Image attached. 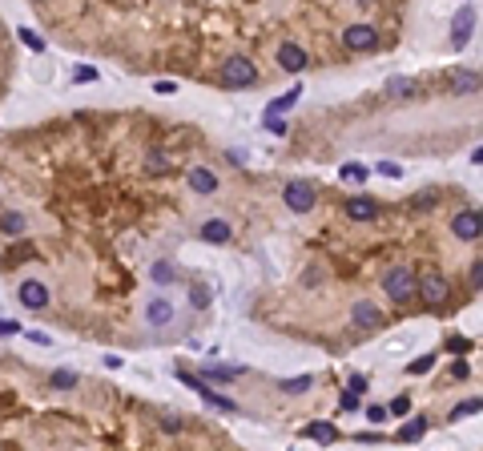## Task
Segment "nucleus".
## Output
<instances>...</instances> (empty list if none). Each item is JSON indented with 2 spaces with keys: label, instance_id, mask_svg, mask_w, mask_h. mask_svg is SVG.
Listing matches in <instances>:
<instances>
[{
  "label": "nucleus",
  "instance_id": "1",
  "mask_svg": "<svg viewBox=\"0 0 483 451\" xmlns=\"http://www.w3.org/2000/svg\"><path fill=\"white\" fill-rule=\"evenodd\" d=\"M383 290H387V299H395L399 306L415 302V270L411 266H391L383 274Z\"/></svg>",
  "mask_w": 483,
  "mask_h": 451
},
{
  "label": "nucleus",
  "instance_id": "2",
  "mask_svg": "<svg viewBox=\"0 0 483 451\" xmlns=\"http://www.w3.org/2000/svg\"><path fill=\"white\" fill-rule=\"evenodd\" d=\"M218 81H222L226 89H246L258 81V65L246 61V57H230V61H222V69H218Z\"/></svg>",
  "mask_w": 483,
  "mask_h": 451
},
{
  "label": "nucleus",
  "instance_id": "3",
  "mask_svg": "<svg viewBox=\"0 0 483 451\" xmlns=\"http://www.w3.org/2000/svg\"><path fill=\"white\" fill-rule=\"evenodd\" d=\"M415 299H419L427 311H435V306H443V302L451 299V286H447V278H443V274L415 278Z\"/></svg>",
  "mask_w": 483,
  "mask_h": 451
},
{
  "label": "nucleus",
  "instance_id": "4",
  "mask_svg": "<svg viewBox=\"0 0 483 451\" xmlns=\"http://www.w3.org/2000/svg\"><path fill=\"white\" fill-rule=\"evenodd\" d=\"M282 201L290 213H310L314 210V201H318V189L310 186V182H290L282 189Z\"/></svg>",
  "mask_w": 483,
  "mask_h": 451
},
{
  "label": "nucleus",
  "instance_id": "5",
  "mask_svg": "<svg viewBox=\"0 0 483 451\" xmlns=\"http://www.w3.org/2000/svg\"><path fill=\"white\" fill-rule=\"evenodd\" d=\"M343 49L347 52H374L379 49V33H374V25H350L343 28Z\"/></svg>",
  "mask_w": 483,
  "mask_h": 451
},
{
  "label": "nucleus",
  "instance_id": "6",
  "mask_svg": "<svg viewBox=\"0 0 483 451\" xmlns=\"http://www.w3.org/2000/svg\"><path fill=\"white\" fill-rule=\"evenodd\" d=\"M451 234H455L459 242H479V234H483L479 210H459L455 218H451Z\"/></svg>",
  "mask_w": 483,
  "mask_h": 451
},
{
  "label": "nucleus",
  "instance_id": "7",
  "mask_svg": "<svg viewBox=\"0 0 483 451\" xmlns=\"http://www.w3.org/2000/svg\"><path fill=\"white\" fill-rule=\"evenodd\" d=\"M16 299H21V306H28V311H45V306H49V286L37 282V278H25V282L16 286Z\"/></svg>",
  "mask_w": 483,
  "mask_h": 451
},
{
  "label": "nucleus",
  "instance_id": "8",
  "mask_svg": "<svg viewBox=\"0 0 483 451\" xmlns=\"http://www.w3.org/2000/svg\"><path fill=\"white\" fill-rule=\"evenodd\" d=\"M350 318H355V326H359V330H379V326L387 323V318H383V311H379L374 302H367V299L350 306Z\"/></svg>",
  "mask_w": 483,
  "mask_h": 451
},
{
  "label": "nucleus",
  "instance_id": "9",
  "mask_svg": "<svg viewBox=\"0 0 483 451\" xmlns=\"http://www.w3.org/2000/svg\"><path fill=\"white\" fill-rule=\"evenodd\" d=\"M306 49L302 45H294V40H286V45H278V65H282L286 73H302L306 69Z\"/></svg>",
  "mask_w": 483,
  "mask_h": 451
},
{
  "label": "nucleus",
  "instance_id": "10",
  "mask_svg": "<svg viewBox=\"0 0 483 451\" xmlns=\"http://www.w3.org/2000/svg\"><path fill=\"white\" fill-rule=\"evenodd\" d=\"M186 186L194 189V194H201V198H206V194H213V189H218V174H213L210 165H194V169L186 174Z\"/></svg>",
  "mask_w": 483,
  "mask_h": 451
},
{
  "label": "nucleus",
  "instance_id": "11",
  "mask_svg": "<svg viewBox=\"0 0 483 451\" xmlns=\"http://www.w3.org/2000/svg\"><path fill=\"white\" fill-rule=\"evenodd\" d=\"M145 323L153 326V330L170 326V323H174V306H170L165 299H149V302H145Z\"/></svg>",
  "mask_w": 483,
  "mask_h": 451
},
{
  "label": "nucleus",
  "instance_id": "12",
  "mask_svg": "<svg viewBox=\"0 0 483 451\" xmlns=\"http://www.w3.org/2000/svg\"><path fill=\"white\" fill-rule=\"evenodd\" d=\"M347 218L350 222H374V218H379V206H374L371 198L355 194V198H347Z\"/></svg>",
  "mask_w": 483,
  "mask_h": 451
},
{
  "label": "nucleus",
  "instance_id": "13",
  "mask_svg": "<svg viewBox=\"0 0 483 451\" xmlns=\"http://www.w3.org/2000/svg\"><path fill=\"white\" fill-rule=\"evenodd\" d=\"M471 28H475V9H459L455 13V33H451V45L455 49H463L471 40Z\"/></svg>",
  "mask_w": 483,
  "mask_h": 451
},
{
  "label": "nucleus",
  "instance_id": "14",
  "mask_svg": "<svg viewBox=\"0 0 483 451\" xmlns=\"http://www.w3.org/2000/svg\"><path fill=\"white\" fill-rule=\"evenodd\" d=\"M201 238L213 242V246H226V242L234 238V230H230V222H222V218H210V222L201 226Z\"/></svg>",
  "mask_w": 483,
  "mask_h": 451
},
{
  "label": "nucleus",
  "instance_id": "15",
  "mask_svg": "<svg viewBox=\"0 0 483 451\" xmlns=\"http://www.w3.org/2000/svg\"><path fill=\"white\" fill-rule=\"evenodd\" d=\"M475 89H479V77L475 73H467V69H455V73H451V93H455V97H467Z\"/></svg>",
  "mask_w": 483,
  "mask_h": 451
},
{
  "label": "nucleus",
  "instance_id": "16",
  "mask_svg": "<svg viewBox=\"0 0 483 451\" xmlns=\"http://www.w3.org/2000/svg\"><path fill=\"white\" fill-rule=\"evenodd\" d=\"M174 169V157L165 150H153V153H145V174L149 177H161V174H170Z\"/></svg>",
  "mask_w": 483,
  "mask_h": 451
},
{
  "label": "nucleus",
  "instance_id": "17",
  "mask_svg": "<svg viewBox=\"0 0 483 451\" xmlns=\"http://www.w3.org/2000/svg\"><path fill=\"white\" fill-rule=\"evenodd\" d=\"M302 435L314 439V443H338V427L335 423H306Z\"/></svg>",
  "mask_w": 483,
  "mask_h": 451
},
{
  "label": "nucleus",
  "instance_id": "18",
  "mask_svg": "<svg viewBox=\"0 0 483 451\" xmlns=\"http://www.w3.org/2000/svg\"><path fill=\"white\" fill-rule=\"evenodd\" d=\"M423 435H427V419H423V415H415L411 423L399 427V443H419Z\"/></svg>",
  "mask_w": 483,
  "mask_h": 451
},
{
  "label": "nucleus",
  "instance_id": "19",
  "mask_svg": "<svg viewBox=\"0 0 483 451\" xmlns=\"http://www.w3.org/2000/svg\"><path fill=\"white\" fill-rule=\"evenodd\" d=\"M28 230V222H25V213H16V210H9L4 218H0V234H9V238H21Z\"/></svg>",
  "mask_w": 483,
  "mask_h": 451
},
{
  "label": "nucleus",
  "instance_id": "20",
  "mask_svg": "<svg viewBox=\"0 0 483 451\" xmlns=\"http://www.w3.org/2000/svg\"><path fill=\"white\" fill-rule=\"evenodd\" d=\"M242 375V367H201V379H210V383H230V379Z\"/></svg>",
  "mask_w": 483,
  "mask_h": 451
},
{
  "label": "nucleus",
  "instance_id": "21",
  "mask_svg": "<svg viewBox=\"0 0 483 451\" xmlns=\"http://www.w3.org/2000/svg\"><path fill=\"white\" fill-rule=\"evenodd\" d=\"M198 395H201V399H206V403H210V407H218V411H230V415L238 411V403H234V399H226V395H213V391L206 387V383H201V387H198Z\"/></svg>",
  "mask_w": 483,
  "mask_h": 451
},
{
  "label": "nucleus",
  "instance_id": "22",
  "mask_svg": "<svg viewBox=\"0 0 483 451\" xmlns=\"http://www.w3.org/2000/svg\"><path fill=\"white\" fill-rule=\"evenodd\" d=\"M298 97H302V89H298V85H294V89H286L278 101H270V105H266V113H286L290 105H298Z\"/></svg>",
  "mask_w": 483,
  "mask_h": 451
},
{
  "label": "nucleus",
  "instance_id": "23",
  "mask_svg": "<svg viewBox=\"0 0 483 451\" xmlns=\"http://www.w3.org/2000/svg\"><path fill=\"white\" fill-rule=\"evenodd\" d=\"M338 177H343V182H350V186H362V182H367V165H359V162H350V165H343V169H338Z\"/></svg>",
  "mask_w": 483,
  "mask_h": 451
},
{
  "label": "nucleus",
  "instance_id": "24",
  "mask_svg": "<svg viewBox=\"0 0 483 451\" xmlns=\"http://www.w3.org/2000/svg\"><path fill=\"white\" fill-rule=\"evenodd\" d=\"M310 387H314V379H310V375H294V379H286V383H282L286 395H302V391H310Z\"/></svg>",
  "mask_w": 483,
  "mask_h": 451
},
{
  "label": "nucleus",
  "instance_id": "25",
  "mask_svg": "<svg viewBox=\"0 0 483 451\" xmlns=\"http://www.w3.org/2000/svg\"><path fill=\"white\" fill-rule=\"evenodd\" d=\"M49 383H52L57 391H69V387H77V375L61 367V371H52V375H49Z\"/></svg>",
  "mask_w": 483,
  "mask_h": 451
},
{
  "label": "nucleus",
  "instance_id": "26",
  "mask_svg": "<svg viewBox=\"0 0 483 451\" xmlns=\"http://www.w3.org/2000/svg\"><path fill=\"white\" fill-rule=\"evenodd\" d=\"M174 371H177V379H182V383H186V387H194V391H198L201 383H206V379H201V375H194V371H189V367H182V363H177Z\"/></svg>",
  "mask_w": 483,
  "mask_h": 451
},
{
  "label": "nucleus",
  "instance_id": "27",
  "mask_svg": "<svg viewBox=\"0 0 483 451\" xmlns=\"http://www.w3.org/2000/svg\"><path fill=\"white\" fill-rule=\"evenodd\" d=\"M479 407H483L479 399H467V403H459L455 411H451V419H467V415H479Z\"/></svg>",
  "mask_w": 483,
  "mask_h": 451
},
{
  "label": "nucleus",
  "instance_id": "28",
  "mask_svg": "<svg viewBox=\"0 0 483 451\" xmlns=\"http://www.w3.org/2000/svg\"><path fill=\"white\" fill-rule=\"evenodd\" d=\"M16 37L25 40V45H28V49H33V52H40V49H45V40H40L37 33H33V28H16Z\"/></svg>",
  "mask_w": 483,
  "mask_h": 451
},
{
  "label": "nucleus",
  "instance_id": "29",
  "mask_svg": "<svg viewBox=\"0 0 483 451\" xmlns=\"http://www.w3.org/2000/svg\"><path fill=\"white\" fill-rule=\"evenodd\" d=\"M266 129H270L274 138H282V133H286V121H282V113H266Z\"/></svg>",
  "mask_w": 483,
  "mask_h": 451
},
{
  "label": "nucleus",
  "instance_id": "30",
  "mask_svg": "<svg viewBox=\"0 0 483 451\" xmlns=\"http://www.w3.org/2000/svg\"><path fill=\"white\" fill-rule=\"evenodd\" d=\"M189 302H194L198 311H206V306H210V290H206V286H194V290H189Z\"/></svg>",
  "mask_w": 483,
  "mask_h": 451
},
{
  "label": "nucleus",
  "instance_id": "31",
  "mask_svg": "<svg viewBox=\"0 0 483 451\" xmlns=\"http://www.w3.org/2000/svg\"><path fill=\"white\" fill-rule=\"evenodd\" d=\"M447 351H451V355H467L471 343H467L463 335H451V338H447Z\"/></svg>",
  "mask_w": 483,
  "mask_h": 451
},
{
  "label": "nucleus",
  "instance_id": "32",
  "mask_svg": "<svg viewBox=\"0 0 483 451\" xmlns=\"http://www.w3.org/2000/svg\"><path fill=\"white\" fill-rule=\"evenodd\" d=\"M431 367H435V355H423V359H415V363L407 367V371H411V375H427Z\"/></svg>",
  "mask_w": 483,
  "mask_h": 451
},
{
  "label": "nucleus",
  "instance_id": "33",
  "mask_svg": "<svg viewBox=\"0 0 483 451\" xmlns=\"http://www.w3.org/2000/svg\"><path fill=\"white\" fill-rule=\"evenodd\" d=\"M407 411H411L407 395H395V399H391V407H387V415H407Z\"/></svg>",
  "mask_w": 483,
  "mask_h": 451
},
{
  "label": "nucleus",
  "instance_id": "34",
  "mask_svg": "<svg viewBox=\"0 0 483 451\" xmlns=\"http://www.w3.org/2000/svg\"><path fill=\"white\" fill-rule=\"evenodd\" d=\"M451 379H471V367H467V359H463V355L451 363Z\"/></svg>",
  "mask_w": 483,
  "mask_h": 451
},
{
  "label": "nucleus",
  "instance_id": "35",
  "mask_svg": "<svg viewBox=\"0 0 483 451\" xmlns=\"http://www.w3.org/2000/svg\"><path fill=\"white\" fill-rule=\"evenodd\" d=\"M153 278H157V282H174V266L157 262V266H153Z\"/></svg>",
  "mask_w": 483,
  "mask_h": 451
},
{
  "label": "nucleus",
  "instance_id": "36",
  "mask_svg": "<svg viewBox=\"0 0 483 451\" xmlns=\"http://www.w3.org/2000/svg\"><path fill=\"white\" fill-rule=\"evenodd\" d=\"M338 407H343V411H355V407H359V395H355V391H343V395H338Z\"/></svg>",
  "mask_w": 483,
  "mask_h": 451
},
{
  "label": "nucleus",
  "instance_id": "37",
  "mask_svg": "<svg viewBox=\"0 0 483 451\" xmlns=\"http://www.w3.org/2000/svg\"><path fill=\"white\" fill-rule=\"evenodd\" d=\"M347 391L362 395V391H367V375H350V379H347Z\"/></svg>",
  "mask_w": 483,
  "mask_h": 451
},
{
  "label": "nucleus",
  "instance_id": "38",
  "mask_svg": "<svg viewBox=\"0 0 483 451\" xmlns=\"http://www.w3.org/2000/svg\"><path fill=\"white\" fill-rule=\"evenodd\" d=\"M73 81H77V85H81V81H97V69L85 65V69H77V73H73Z\"/></svg>",
  "mask_w": 483,
  "mask_h": 451
},
{
  "label": "nucleus",
  "instance_id": "39",
  "mask_svg": "<svg viewBox=\"0 0 483 451\" xmlns=\"http://www.w3.org/2000/svg\"><path fill=\"white\" fill-rule=\"evenodd\" d=\"M435 201H439V194H419V198H415V210H431Z\"/></svg>",
  "mask_w": 483,
  "mask_h": 451
},
{
  "label": "nucleus",
  "instance_id": "40",
  "mask_svg": "<svg viewBox=\"0 0 483 451\" xmlns=\"http://www.w3.org/2000/svg\"><path fill=\"white\" fill-rule=\"evenodd\" d=\"M367 419H371V423H383V419H387V407L371 403V407H367Z\"/></svg>",
  "mask_w": 483,
  "mask_h": 451
},
{
  "label": "nucleus",
  "instance_id": "41",
  "mask_svg": "<svg viewBox=\"0 0 483 451\" xmlns=\"http://www.w3.org/2000/svg\"><path fill=\"white\" fill-rule=\"evenodd\" d=\"M153 93H161V97H170V93H177L174 81H153Z\"/></svg>",
  "mask_w": 483,
  "mask_h": 451
},
{
  "label": "nucleus",
  "instance_id": "42",
  "mask_svg": "<svg viewBox=\"0 0 483 451\" xmlns=\"http://www.w3.org/2000/svg\"><path fill=\"white\" fill-rule=\"evenodd\" d=\"M0 335H21V323H13V318H0Z\"/></svg>",
  "mask_w": 483,
  "mask_h": 451
},
{
  "label": "nucleus",
  "instance_id": "43",
  "mask_svg": "<svg viewBox=\"0 0 483 451\" xmlns=\"http://www.w3.org/2000/svg\"><path fill=\"white\" fill-rule=\"evenodd\" d=\"M479 282H483V262L475 258V262H471V286H479Z\"/></svg>",
  "mask_w": 483,
  "mask_h": 451
},
{
  "label": "nucleus",
  "instance_id": "44",
  "mask_svg": "<svg viewBox=\"0 0 483 451\" xmlns=\"http://www.w3.org/2000/svg\"><path fill=\"white\" fill-rule=\"evenodd\" d=\"M379 174H387V177H403V169H399L395 162H383V165H379Z\"/></svg>",
  "mask_w": 483,
  "mask_h": 451
},
{
  "label": "nucleus",
  "instance_id": "45",
  "mask_svg": "<svg viewBox=\"0 0 483 451\" xmlns=\"http://www.w3.org/2000/svg\"><path fill=\"white\" fill-rule=\"evenodd\" d=\"M379 439H383L379 431H359V443H379Z\"/></svg>",
  "mask_w": 483,
  "mask_h": 451
},
{
  "label": "nucleus",
  "instance_id": "46",
  "mask_svg": "<svg viewBox=\"0 0 483 451\" xmlns=\"http://www.w3.org/2000/svg\"><path fill=\"white\" fill-rule=\"evenodd\" d=\"M28 338H33L37 347H49V335H45V330H33V335H28Z\"/></svg>",
  "mask_w": 483,
  "mask_h": 451
},
{
  "label": "nucleus",
  "instance_id": "47",
  "mask_svg": "<svg viewBox=\"0 0 483 451\" xmlns=\"http://www.w3.org/2000/svg\"><path fill=\"white\" fill-rule=\"evenodd\" d=\"M355 4H371V0H355Z\"/></svg>",
  "mask_w": 483,
  "mask_h": 451
}]
</instances>
